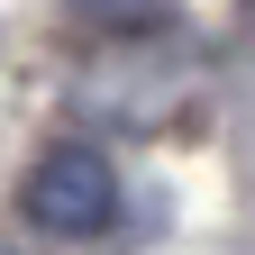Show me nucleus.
I'll list each match as a JSON object with an SVG mask.
<instances>
[{"instance_id":"obj_1","label":"nucleus","mask_w":255,"mask_h":255,"mask_svg":"<svg viewBox=\"0 0 255 255\" xmlns=\"http://www.w3.org/2000/svg\"><path fill=\"white\" fill-rule=\"evenodd\" d=\"M18 210H27V228H46V237H101L110 210H119V173H110L101 146H46Z\"/></svg>"},{"instance_id":"obj_2","label":"nucleus","mask_w":255,"mask_h":255,"mask_svg":"<svg viewBox=\"0 0 255 255\" xmlns=\"http://www.w3.org/2000/svg\"><path fill=\"white\" fill-rule=\"evenodd\" d=\"M82 18H101V27H137V18H155L164 0H73Z\"/></svg>"}]
</instances>
